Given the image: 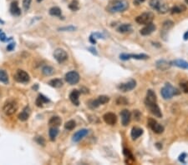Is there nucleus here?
<instances>
[{"instance_id":"nucleus-1","label":"nucleus","mask_w":188,"mask_h":165,"mask_svg":"<svg viewBox=\"0 0 188 165\" xmlns=\"http://www.w3.org/2000/svg\"><path fill=\"white\" fill-rule=\"evenodd\" d=\"M129 8V3L126 0H110L107 5L106 10L111 14L121 13Z\"/></svg>"},{"instance_id":"nucleus-2","label":"nucleus","mask_w":188,"mask_h":165,"mask_svg":"<svg viewBox=\"0 0 188 165\" xmlns=\"http://www.w3.org/2000/svg\"><path fill=\"white\" fill-rule=\"evenodd\" d=\"M149 4L152 9H154L159 14H166L169 11L168 4L164 0H150Z\"/></svg>"},{"instance_id":"nucleus-3","label":"nucleus","mask_w":188,"mask_h":165,"mask_svg":"<svg viewBox=\"0 0 188 165\" xmlns=\"http://www.w3.org/2000/svg\"><path fill=\"white\" fill-rule=\"evenodd\" d=\"M160 94L162 96V98L166 100L171 99L172 97L174 95H178L180 94V91L177 89L174 88L171 84L166 83L165 86L160 90Z\"/></svg>"},{"instance_id":"nucleus-4","label":"nucleus","mask_w":188,"mask_h":165,"mask_svg":"<svg viewBox=\"0 0 188 165\" xmlns=\"http://www.w3.org/2000/svg\"><path fill=\"white\" fill-rule=\"evenodd\" d=\"M145 105H146V109H148L151 113L154 115L155 117H162V113H161L160 107L158 106L157 102H149V101L145 100Z\"/></svg>"},{"instance_id":"nucleus-5","label":"nucleus","mask_w":188,"mask_h":165,"mask_svg":"<svg viewBox=\"0 0 188 165\" xmlns=\"http://www.w3.org/2000/svg\"><path fill=\"white\" fill-rule=\"evenodd\" d=\"M14 79L20 84H27L30 81V77L28 75V73L25 72L24 70L18 69L16 73H14Z\"/></svg>"},{"instance_id":"nucleus-6","label":"nucleus","mask_w":188,"mask_h":165,"mask_svg":"<svg viewBox=\"0 0 188 165\" xmlns=\"http://www.w3.org/2000/svg\"><path fill=\"white\" fill-rule=\"evenodd\" d=\"M18 110V104L15 101H8L3 107V111L6 115L11 116Z\"/></svg>"},{"instance_id":"nucleus-7","label":"nucleus","mask_w":188,"mask_h":165,"mask_svg":"<svg viewBox=\"0 0 188 165\" xmlns=\"http://www.w3.org/2000/svg\"><path fill=\"white\" fill-rule=\"evenodd\" d=\"M153 19H154V15L152 13H144L135 18V22L139 24L147 25L149 23H152Z\"/></svg>"},{"instance_id":"nucleus-8","label":"nucleus","mask_w":188,"mask_h":165,"mask_svg":"<svg viewBox=\"0 0 188 165\" xmlns=\"http://www.w3.org/2000/svg\"><path fill=\"white\" fill-rule=\"evenodd\" d=\"M147 125L152 131L156 134H162L164 132V129H165L161 124H160L158 122H156V120H155L153 118H149L148 121H147Z\"/></svg>"},{"instance_id":"nucleus-9","label":"nucleus","mask_w":188,"mask_h":165,"mask_svg":"<svg viewBox=\"0 0 188 165\" xmlns=\"http://www.w3.org/2000/svg\"><path fill=\"white\" fill-rule=\"evenodd\" d=\"M65 81L70 85H75L79 82V74L76 71H70L65 74Z\"/></svg>"},{"instance_id":"nucleus-10","label":"nucleus","mask_w":188,"mask_h":165,"mask_svg":"<svg viewBox=\"0 0 188 165\" xmlns=\"http://www.w3.org/2000/svg\"><path fill=\"white\" fill-rule=\"evenodd\" d=\"M53 58L59 64H62L67 60L68 54L63 48H57L53 52Z\"/></svg>"},{"instance_id":"nucleus-11","label":"nucleus","mask_w":188,"mask_h":165,"mask_svg":"<svg viewBox=\"0 0 188 165\" xmlns=\"http://www.w3.org/2000/svg\"><path fill=\"white\" fill-rule=\"evenodd\" d=\"M120 59L124 61H126L129 59H137V60H145V59H149L148 55L144 54V53H140V54H127V53H121L120 55Z\"/></svg>"},{"instance_id":"nucleus-12","label":"nucleus","mask_w":188,"mask_h":165,"mask_svg":"<svg viewBox=\"0 0 188 165\" xmlns=\"http://www.w3.org/2000/svg\"><path fill=\"white\" fill-rule=\"evenodd\" d=\"M135 87H136V81L134 80V79H131V80H130V81L126 82V83L119 84L118 89L120 91H121V92L126 93L133 90Z\"/></svg>"},{"instance_id":"nucleus-13","label":"nucleus","mask_w":188,"mask_h":165,"mask_svg":"<svg viewBox=\"0 0 188 165\" xmlns=\"http://www.w3.org/2000/svg\"><path fill=\"white\" fill-rule=\"evenodd\" d=\"M121 123L122 125L125 127L128 126V124L130 122V118H131V113L128 109H124L121 113Z\"/></svg>"},{"instance_id":"nucleus-14","label":"nucleus","mask_w":188,"mask_h":165,"mask_svg":"<svg viewBox=\"0 0 188 165\" xmlns=\"http://www.w3.org/2000/svg\"><path fill=\"white\" fill-rule=\"evenodd\" d=\"M103 119L109 125H115L117 122V116L113 113H106L103 116Z\"/></svg>"},{"instance_id":"nucleus-15","label":"nucleus","mask_w":188,"mask_h":165,"mask_svg":"<svg viewBox=\"0 0 188 165\" xmlns=\"http://www.w3.org/2000/svg\"><path fill=\"white\" fill-rule=\"evenodd\" d=\"M88 134H89V130H88V129H80L79 131L76 132L75 134L73 135L72 140H73V142H75V143H78V142H79L83 138L85 137Z\"/></svg>"},{"instance_id":"nucleus-16","label":"nucleus","mask_w":188,"mask_h":165,"mask_svg":"<svg viewBox=\"0 0 188 165\" xmlns=\"http://www.w3.org/2000/svg\"><path fill=\"white\" fill-rule=\"evenodd\" d=\"M156 25H155L154 23H149V24H147V25L145 26V27H144V28L140 31V34H141V35H143V36H147V35L152 34V33L156 30Z\"/></svg>"},{"instance_id":"nucleus-17","label":"nucleus","mask_w":188,"mask_h":165,"mask_svg":"<svg viewBox=\"0 0 188 165\" xmlns=\"http://www.w3.org/2000/svg\"><path fill=\"white\" fill-rule=\"evenodd\" d=\"M79 94H80V92L77 89L72 90V92L70 93V101L75 106H79Z\"/></svg>"},{"instance_id":"nucleus-18","label":"nucleus","mask_w":188,"mask_h":165,"mask_svg":"<svg viewBox=\"0 0 188 165\" xmlns=\"http://www.w3.org/2000/svg\"><path fill=\"white\" fill-rule=\"evenodd\" d=\"M156 66L157 68L158 69L161 70V71H166L171 67V62H168L165 60V59H160V60H158L156 63Z\"/></svg>"},{"instance_id":"nucleus-19","label":"nucleus","mask_w":188,"mask_h":165,"mask_svg":"<svg viewBox=\"0 0 188 165\" xmlns=\"http://www.w3.org/2000/svg\"><path fill=\"white\" fill-rule=\"evenodd\" d=\"M10 13H11L12 15L16 16V17L20 16V14H21V9H20L19 7L18 1H14V2H12L11 3V5H10Z\"/></svg>"},{"instance_id":"nucleus-20","label":"nucleus","mask_w":188,"mask_h":165,"mask_svg":"<svg viewBox=\"0 0 188 165\" xmlns=\"http://www.w3.org/2000/svg\"><path fill=\"white\" fill-rule=\"evenodd\" d=\"M29 115H30V109H29V107L28 106H26L24 109H23L22 112L19 114L18 118H19V119L20 121L25 122V121H27L28 119Z\"/></svg>"},{"instance_id":"nucleus-21","label":"nucleus","mask_w":188,"mask_h":165,"mask_svg":"<svg viewBox=\"0 0 188 165\" xmlns=\"http://www.w3.org/2000/svg\"><path fill=\"white\" fill-rule=\"evenodd\" d=\"M171 64L176 67H178L180 68L183 69H188V62L183 60V59H176L171 62Z\"/></svg>"},{"instance_id":"nucleus-22","label":"nucleus","mask_w":188,"mask_h":165,"mask_svg":"<svg viewBox=\"0 0 188 165\" xmlns=\"http://www.w3.org/2000/svg\"><path fill=\"white\" fill-rule=\"evenodd\" d=\"M143 134V129L137 128V127H134L131 129V133H130V136H131L132 139H137L138 138H140L141 135Z\"/></svg>"},{"instance_id":"nucleus-23","label":"nucleus","mask_w":188,"mask_h":165,"mask_svg":"<svg viewBox=\"0 0 188 165\" xmlns=\"http://www.w3.org/2000/svg\"><path fill=\"white\" fill-rule=\"evenodd\" d=\"M132 31V27L130 23H123L117 28V32L121 34H126V33H130Z\"/></svg>"},{"instance_id":"nucleus-24","label":"nucleus","mask_w":188,"mask_h":165,"mask_svg":"<svg viewBox=\"0 0 188 165\" xmlns=\"http://www.w3.org/2000/svg\"><path fill=\"white\" fill-rule=\"evenodd\" d=\"M49 102V99L47 97H45V96L43 95V94H40V95L38 96V98H37L35 104H36L37 106L41 108V107L44 106V104H47Z\"/></svg>"},{"instance_id":"nucleus-25","label":"nucleus","mask_w":188,"mask_h":165,"mask_svg":"<svg viewBox=\"0 0 188 165\" xmlns=\"http://www.w3.org/2000/svg\"><path fill=\"white\" fill-rule=\"evenodd\" d=\"M146 101H149V102H157V97L156 93L152 89L147 90L146 93Z\"/></svg>"},{"instance_id":"nucleus-26","label":"nucleus","mask_w":188,"mask_h":165,"mask_svg":"<svg viewBox=\"0 0 188 165\" xmlns=\"http://www.w3.org/2000/svg\"><path fill=\"white\" fill-rule=\"evenodd\" d=\"M62 123L61 118L59 116H53L49 121V125L50 127H59Z\"/></svg>"},{"instance_id":"nucleus-27","label":"nucleus","mask_w":188,"mask_h":165,"mask_svg":"<svg viewBox=\"0 0 188 165\" xmlns=\"http://www.w3.org/2000/svg\"><path fill=\"white\" fill-rule=\"evenodd\" d=\"M49 84L51 87L59 89V88H61L63 86V81L59 78H54V79H51L50 81L49 82Z\"/></svg>"},{"instance_id":"nucleus-28","label":"nucleus","mask_w":188,"mask_h":165,"mask_svg":"<svg viewBox=\"0 0 188 165\" xmlns=\"http://www.w3.org/2000/svg\"><path fill=\"white\" fill-rule=\"evenodd\" d=\"M58 134H59L58 127H51L50 129H49V135L51 141H54L55 140Z\"/></svg>"},{"instance_id":"nucleus-29","label":"nucleus","mask_w":188,"mask_h":165,"mask_svg":"<svg viewBox=\"0 0 188 165\" xmlns=\"http://www.w3.org/2000/svg\"><path fill=\"white\" fill-rule=\"evenodd\" d=\"M186 9V8L185 5H183V4H179V5L174 6V7L171 9V13L172 14H181V13H182V12L185 11Z\"/></svg>"},{"instance_id":"nucleus-30","label":"nucleus","mask_w":188,"mask_h":165,"mask_svg":"<svg viewBox=\"0 0 188 165\" xmlns=\"http://www.w3.org/2000/svg\"><path fill=\"white\" fill-rule=\"evenodd\" d=\"M49 14H50L51 16L61 17L62 12H61V9H59V7H53V8H51V9H49Z\"/></svg>"},{"instance_id":"nucleus-31","label":"nucleus","mask_w":188,"mask_h":165,"mask_svg":"<svg viewBox=\"0 0 188 165\" xmlns=\"http://www.w3.org/2000/svg\"><path fill=\"white\" fill-rule=\"evenodd\" d=\"M0 82L5 84L9 83V75L5 70L0 69Z\"/></svg>"},{"instance_id":"nucleus-32","label":"nucleus","mask_w":188,"mask_h":165,"mask_svg":"<svg viewBox=\"0 0 188 165\" xmlns=\"http://www.w3.org/2000/svg\"><path fill=\"white\" fill-rule=\"evenodd\" d=\"M42 73L45 76H51L54 73V69L50 66H45L42 68Z\"/></svg>"},{"instance_id":"nucleus-33","label":"nucleus","mask_w":188,"mask_h":165,"mask_svg":"<svg viewBox=\"0 0 188 165\" xmlns=\"http://www.w3.org/2000/svg\"><path fill=\"white\" fill-rule=\"evenodd\" d=\"M173 26H174V23L171 21V20H167L166 22L163 23L162 31L163 32H167V31L170 30L171 28H173Z\"/></svg>"},{"instance_id":"nucleus-34","label":"nucleus","mask_w":188,"mask_h":165,"mask_svg":"<svg viewBox=\"0 0 188 165\" xmlns=\"http://www.w3.org/2000/svg\"><path fill=\"white\" fill-rule=\"evenodd\" d=\"M69 9L72 11H77L79 9V2L77 0H72L71 3L69 4Z\"/></svg>"},{"instance_id":"nucleus-35","label":"nucleus","mask_w":188,"mask_h":165,"mask_svg":"<svg viewBox=\"0 0 188 165\" xmlns=\"http://www.w3.org/2000/svg\"><path fill=\"white\" fill-rule=\"evenodd\" d=\"M75 127H76V123L74 120L68 121V122H66L65 124V129H66V130H69V131L73 130Z\"/></svg>"},{"instance_id":"nucleus-36","label":"nucleus","mask_w":188,"mask_h":165,"mask_svg":"<svg viewBox=\"0 0 188 165\" xmlns=\"http://www.w3.org/2000/svg\"><path fill=\"white\" fill-rule=\"evenodd\" d=\"M97 100H98L99 104H100V105H102V104H107V103L109 101V98L106 95H100L97 98Z\"/></svg>"},{"instance_id":"nucleus-37","label":"nucleus","mask_w":188,"mask_h":165,"mask_svg":"<svg viewBox=\"0 0 188 165\" xmlns=\"http://www.w3.org/2000/svg\"><path fill=\"white\" fill-rule=\"evenodd\" d=\"M88 106L90 107L91 109H97L99 106H100V104H99L98 100H97V98H96V99H93V100L89 101Z\"/></svg>"},{"instance_id":"nucleus-38","label":"nucleus","mask_w":188,"mask_h":165,"mask_svg":"<svg viewBox=\"0 0 188 165\" xmlns=\"http://www.w3.org/2000/svg\"><path fill=\"white\" fill-rule=\"evenodd\" d=\"M116 104L118 105H127L128 104V100L125 97H119L116 100Z\"/></svg>"},{"instance_id":"nucleus-39","label":"nucleus","mask_w":188,"mask_h":165,"mask_svg":"<svg viewBox=\"0 0 188 165\" xmlns=\"http://www.w3.org/2000/svg\"><path fill=\"white\" fill-rule=\"evenodd\" d=\"M31 2H32V0H23V7H24V10H26V11L28 10V9L30 8Z\"/></svg>"},{"instance_id":"nucleus-40","label":"nucleus","mask_w":188,"mask_h":165,"mask_svg":"<svg viewBox=\"0 0 188 165\" xmlns=\"http://www.w3.org/2000/svg\"><path fill=\"white\" fill-rule=\"evenodd\" d=\"M123 153H124V154H125V156L126 157L127 159H132V160H135V159L133 158V155H132V154L130 153V151L129 149H127V148H124Z\"/></svg>"},{"instance_id":"nucleus-41","label":"nucleus","mask_w":188,"mask_h":165,"mask_svg":"<svg viewBox=\"0 0 188 165\" xmlns=\"http://www.w3.org/2000/svg\"><path fill=\"white\" fill-rule=\"evenodd\" d=\"M58 30L63 31V32H65V31H69V32H71V31L76 30V28L75 27V26H68V27H63V28H59Z\"/></svg>"},{"instance_id":"nucleus-42","label":"nucleus","mask_w":188,"mask_h":165,"mask_svg":"<svg viewBox=\"0 0 188 165\" xmlns=\"http://www.w3.org/2000/svg\"><path fill=\"white\" fill-rule=\"evenodd\" d=\"M35 141H36V143H38V144H40V145H45V139L43 137H41V136L35 138Z\"/></svg>"},{"instance_id":"nucleus-43","label":"nucleus","mask_w":188,"mask_h":165,"mask_svg":"<svg viewBox=\"0 0 188 165\" xmlns=\"http://www.w3.org/2000/svg\"><path fill=\"white\" fill-rule=\"evenodd\" d=\"M181 87H182V90L184 92L188 93V81L182 83V84H181Z\"/></svg>"},{"instance_id":"nucleus-44","label":"nucleus","mask_w":188,"mask_h":165,"mask_svg":"<svg viewBox=\"0 0 188 165\" xmlns=\"http://www.w3.org/2000/svg\"><path fill=\"white\" fill-rule=\"evenodd\" d=\"M186 157H187V155H186V154H185V153H184V154H181V155H180V157H179V161H180V162H182V163H186V161L185 160L186 159Z\"/></svg>"},{"instance_id":"nucleus-45","label":"nucleus","mask_w":188,"mask_h":165,"mask_svg":"<svg viewBox=\"0 0 188 165\" xmlns=\"http://www.w3.org/2000/svg\"><path fill=\"white\" fill-rule=\"evenodd\" d=\"M94 38L96 39H105V36L102 34H100V33H95V34H91Z\"/></svg>"},{"instance_id":"nucleus-46","label":"nucleus","mask_w":188,"mask_h":165,"mask_svg":"<svg viewBox=\"0 0 188 165\" xmlns=\"http://www.w3.org/2000/svg\"><path fill=\"white\" fill-rule=\"evenodd\" d=\"M9 39H7V37H6L5 34L4 33H0V41L1 42H5V41H8Z\"/></svg>"},{"instance_id":"nucleus-47","label":"nucleus","mask_w":188,"mask_h":165,"mask_svg":"<svg viewBox=\"0 0 188 165\" xmlns=\"http://www.w3.org/2000/svg\"><path fill=\"white\" fill-rule=\"evenodd\" d=\"M14 48H15V43H9V44H8V46H7V50L12 51Z\"/></svg>"},{"instance_id":"nucleus-48","label":"nucleus","mask_w":188,"mask_h":165,"mask_svg":"<svg viewBox=\"0 0 188 165\" xmlns=\"http://www.w3.org/2000/svg\"><path fill=\"white\" fill-rule=\"evenodd\" d=\"M134 116H135L136 120H139V118H140V112H139V110H135V112H134Z\"/></svg>"},{"instance_id":"nucleus-49","label":"nucleus","mask_w":188,"mask_h":165,"mask_svg":"<svg viewBox=\"0 0 188 165\" xmlns=\"http://www.w3.org/2000/svg\"><path fill=\"white\" fill-rule=\"evenodd\" d=\"M88 50H90L91 53H93V54H95V55H97L98 54V53H97V51H96V49L94 47H90V48H88Z\"/></svg>"},{"instance_id":"nucleus-50","label":"nucleus","mask_w":188,"mask_h":165,"mask_svg":"<svg viewBox=\"0 0 188 165\" xmlns=\"http://www.w3.org/2000/svg\"><path fill=\"white\" fill-rule=\"evenodd\" d=\"M145 1H146V0H134V3H135V4H139L140 3H143Z\"/></svg>"},{"instance_id":"nucleus-51","label":"nucleus","mask_w":188,"mask_h":165,"mask_svg":"<svg viewBox=\"0 0 188 165\" xmlns=\"http://www.w3.org/2000/svg\"><path fill=\"white\" fill-rule=\"evenodd\" d=\"M183 38H184V40H188V31H186L185 34H184V36H183Z\"/></svg>"},{"instance_id":"nucleus-52","label":"nucleus","mask_w":188,"mask_h":165,"mask_svg":"<svg viewBox=\"0 0 188 165\" xmlns=\"http://www.w3.org/2000/svg\"><path fill=\"white\" fill-rule=\"evenodd\" d=\"M38 88H39V86H38V85L36 84V85H35V87L34 86V87H33V89H34V90H37V89H38Z\"/></svg>"},{"instance_id":"nucleus-53","label":"nucleus","mask_w":188,"mask_h":165,"mask_svg":"<svg viewBox=\"0 0 188 165\" xmlns=\"http://www.w3.org/2000/svg\"><path fill=\"white\" fill-rule=\"evenodd\" d=\"M43 0H37V2H38V3H40V2H42Z\"/></svg>"},{"instance_id":"nucleus-54","label":"nucleus","mask_w":188,"mask_h":165,"mask_svg":"<svg viewBox=\"0 0 188 165\" xmlns=\"http://www.w3.org/2000/svg\"><path fill=\"white\" fill-rule=\"evenodd\" d=\"M186 3L188 4V0H186Z\"/></svg>"},{"instance_id":"nucleus-55","label":"nucleus","mask_w":188,"mask_h":165,"mask_svg":"<svg viewBox=\"0 0 188 165\" xmlns=\"http://www.w3.org/2000/svg\"><path fill=\"white\" fill-rule=\"evenodd\" d=\"M1 31H2V30H1V29H0V33H1Z\"/></svg>"}]
</instances>
